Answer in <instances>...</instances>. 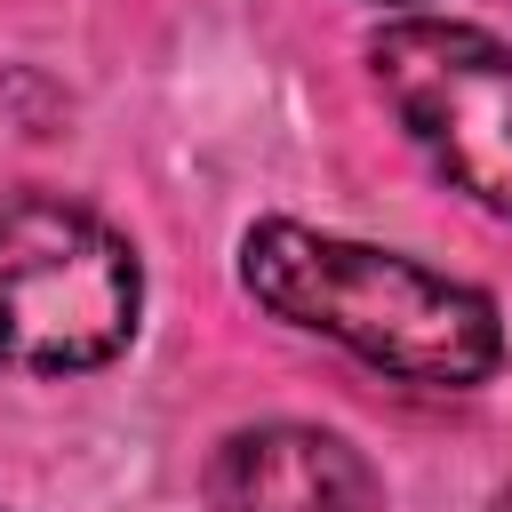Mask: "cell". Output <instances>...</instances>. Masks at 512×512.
I'll list each match as a JSON object with an SVG mask.
<instances>
[{
    "label": "cell",
    "mask_w": 512,
    "mask_h": 512,
    "mask_svg": "<svg viewBox=\"0 0 512 512\" xmlns=\"http://www.w3.org/2000/svg\"><path fill=\"white\" fill-rule=\"evenodd\" d=\"M240 280L272 320L328 336L400 384L464 392V384L496 376V360H504V320L480 288L400 256V248H376V240L264 216L240 240Z\"/></svg>",
    "instance_id": "cell-1"
},
{
    "label": "cell",
    "mask_w": 512,
    "mask_h": 512,
    "mask_svg": "<svg viewBox=\"0 0 512 512\" xmlns=\"http://www.w3.org/2000/svg\"><path fill=\"white\" fill-rule=\"evenodd\" d=\"M144 312V272L136 248L56 200V192H16L0 200V368L16 376H80L128 352Z\"/></svg>",
    "instance_id": "cell-2"
},
{
    "label": "cell",
    "mask_w": 512,
    "mask_h": 512,
    "mask_svg": "<svg viewBox=\"0 0 512 512\" xmlns=\"http://www.w3.org/2000/svg\"><path fill=\"white\" fill-rule=\"evenodd\" d=\"M368 72L424 160L480 208L512 216V48L472 24L408 16L376 32Z\"/></svg>",
    "instance_id": "cell-3"
},
{
    "label": "cell",
    "mask_w": 512,
    "mask_h": 512,
    "mask_svg": "<svg viewBox=\"0 0 512 512\" xmlns=\"http://www.w3.org/2000/svg\"><path fill=\"white\" fill-rule=\"evenodd\" d=\"M208 512H384V488L320 424H248L208 456Z\"/></svg>",
    "instance_id": "cell-4"
},
{
    "label": "cell",
    "mask_w": 512,
    "mask_h": 512,
    "mask_svg": "<svg viewBox=\"0 0 512 512\" xmlns=\"http://www.w3.org/2000/svg\"><path fill=\"white\" fill-rule=\"evenodd\" d=\"M496 512H512V488H504V496H496Z\"/></svg>",
    "instance_id": "cell-5"
}]
</instances>
